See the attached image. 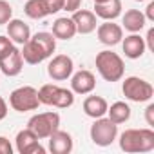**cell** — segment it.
I'll use <instances>...</instances> for the list:
<instances>
[{"label": "cell", "instance_id": "obj_1", "mask_svg": "<svg viewBox=\"0 0 154 154\" xmlns=\"http://www.w3.org/2000/svg\"><path fill=\"white\" fill-rule=\"evenodd\" d=\"M56 49V38L53 36V33H45L40 31L36 35H33L22 47V58L26 63L29 65H36L44 60H47L49 56H53Z\"/></svg>", "mask_w": 154, "mask_h": 154}, {"label": "cell", "instance_id": "obj_2", "mask_svg": "<svg viewBox=\"0 0 154 154\" xmlns=\"http://www.w3.org/2000/svg\"><path fill=\"white\" fill-rule=\"evenodd\" d=\"M120 149L123 152H149L154 149V131L147 129H127L120 136Z\"/></svg>", "mask_w": 154, "mask_h": 154}, {"label": "cell", "instance_id": "obj_3", "mask_svg": "<svg viewBox=\"0 0 154 154\" xmlns=\"http://www.w3.org/2000/svg\"><path fill=\"white\" fill-rule=\"evenodd\" d=\"M96 69L100 72V76L105 82H118L123 78V72H125V63L122 60L120 54L112 53V51H100L96 54Z\"/></svg>", "mask_w": 154, "mask_h": 154}, {"label": "cell", "instance_id": "obj_4", "mask_svg": "<svg viewBox=\"0 0 154 154\" xmlns=\"http://www.w3.org/2000/svg\"><path fill=\"white\" fill-rule=\"evenodd\" d=\"M122 91H123V96L127 100L136 102V103L149 102L154 96V87L147 80L140 78V76H129V78H125Z\"/></svg>", "mask_w": 154, "mask_h": 154}, {"label": "cell", "instance_id": "obj_5", "mask_svg": "<svg viewBox=\"0 0 154 154\" xmlns=\"http://www.w3.org/2000/svg\"><path fill=\"white\" fill-rule=\"evenodd\" d=\"M9 105L17 112H27V111L38 109V105H40L38 89H35L31 85H22V87L15 89L9 94Z\"/></svg>", "mask_w": 154, "mask_h": 154}, {"label": "cell", "instance_id": "obj_6", "mask_svg": "<svg viewBox=\"0 0 154 154\" xmlns=\"http://www.w3.org/2000/svg\"><path fill=\"white\" fill-rule=\"evenodd\" d=\"M60 127V114L58 112H40V114H35L29 122H27V129H31L38 140H45L49 138L56 129Z\"/></svg>", "mask_w": 154, "mask_h": 154}, {"label": "cell", "instance_id": "obj_7", "mask_svg": "<svg viewBox=\"0 0 154 154\" xmlns=\"http://www.w3.org/2000/svg\"><path fill=\"white\" fill-rule=\"evenodd\" d=\"M91 140L94 145L98 147H109L116 136H118V125L114 122H111L109 118H96L94 123L91 125Z\"/></svg>", "mask_w": 154, "mask_h": 154}, {"label": "cell", "instance_id": "obj_8", "mask_svg": "<svg viewBox=\"0 0 154 154\" xmlns=\"http://www.w3.org/2000/svg\"><path fill=\"white\" fill-rule=\"evenodd\" d=\"M72 69H74V63H72V58L67 56V54H56L51 58L49 65H47V74L54 82H63L67 78H71L72 74Z\"/></svg>", "mask_w": 154, "mask_h": 154}, {"label": "cell", "instance_id": "obj_9", "mask_svg": "<svg viewBox=\"0 0 154 154\" xmlns=\"http://www.w3.org/2000/svg\"><path fill=\"white\" fill-rule=\"evenodd\" d=\"M17 150L20 154H44L45 149L40 145L38 136L31 129H24L17 134Z\"/></svg>", "mask_w": 154, "mask_h": 154}, {"label": "cell", "instance_id": "obj_10", "mask_svg": "<svg viewBox=\"0 0 154 154\" xmlns=\"http://www.w3.org/2000/svg\"><path fill=\"white\" fill-rule=\"evenodd\" d=\"M96 35H98V40L103 44V45H116L122 42L123 38V27L114 24V20H105L103 24H100L96 29Z\"/></svg>", "mask_w": 154, "mask_h": 154}, {"label": "cell", "instance_id": "obj_11", "mask_svg": "<svg viewBox=\"0 0 154 154\" xmlns=\"http://www.w3.org/2000/svg\"><path fill=\"white\" fill-rule=\"evenodd\" d=\"M72 78H71V91L76 93V94H89L94 91L96 87V78H94V74L91 71H78V72H74L71 74Z\"/></svg>", "mask_w": 154, "mask_h": 154}, {"label": "cell", "instance_id": "obj_12", "mask_svg": "<svg viewBox=\"0 0 154 154\" xmlns=\"http://www.w3.org/2000/svg\"><path fill=\"white\" fill-rule=\"evenodd\" d=\"M71 18L74 22L76 33H80V35H89L98 27L96 15L93 11H89V9H76Z\"/></svg>", "mask_w": 154, "mask_h": 154}, {"label": "cell", "instance_id": "obj_13", "mask_svg": "<svg viewBox=\"0 0 154 154\" xmlns=\"http://www.w3.org/2000/svg\"><path fill=\"white\" fill-rule=\"evenodd\" d=\"M24 69V58L20 49L13 47L4 58H0V71H2L6 76H17L20 74Z\"/></svg>", "mask_w": 154, "mask_h": 154}, {"label": "cell", "instance_id": "obj_14", "mask_svg": "<svg viewBox=\"0 0 154 154\" xmlns=\"http://www.w3.org/2000/svg\"><path fill=\"white\" fill-rule=\"evenodd\" d=\"M122 47H123L125 56L131 58V60H138V58H141L143 53H145V49H147V45H145V38H141V36L136 35V33H131L129 36L122 38Z\"/></svg>", "mask_w": 154, "mask_h": 154}, {"label": "cell", "instance_id": "obj_15", "mask_svg": "<svg viewBox=\"0 0 154 154\" xmlns=\"http://www.w3.org/2000/svg\"><path fill=\"white\" fill-rule=\"evenodd\" d=\"M47 140H49V150L53 154H69L72 150V138L65 131L56 129Z\"/></svg>", "mask_w": 154, "mask_h": 154}, {"label": "cell", "instance_id": "obj_16", "mask_svg": "<svg viewBox=\"0 0 154 154\" xmlns=\"http://www.w3.org/2000/svg\"><path fill=\"white\" fill-rule=\"evenodd\" d=\"M8 36L11 38L13 44L24 45V44L31 38V29H29V26L24 24L22 20L11 18V20L8 22Z\"/></svg>", "mask_w": 154, "mask_h": 154}, {"label": "cell", "instance_id": "obj_17", "mask_svg": "<svg viewBox=\"0 0 154 154\" xmlns=\"http://www.w3.org/2000/svg\"><path fill=\"white\" fill-rule=\"evenodd\" d=\"M93 13L102 20H114L122 15V0H105L102 4H94Z\"/></svg>", "mask_w": 154, "mask_h": 154}, {"label": "cell", "instance_id": "obj_18", "mask_svg": "<svg viewBox=\"0 0 154 154\" xmlns=\"http://www.w3.org/2000/svg\"><path fill=\"white\" fill-rule=\"evenodd\" d=\"M107 100L102 96H87L84 100V112L89 118H102L107 114Z\"/></svg>", "mask_w": 154, "mask_h": 154}, {"label": "cell", "instance_id": "obj_19", "mask_svg": "<svg viewBox=\"0 0 154 154\" xmlns=\"http://www.w3.org/2000/svg\"><path fill=\"white\" fill-rule=\"evenodd\" d=\"M145 22H147V18H145V15L140 9H129V11H125V15L122 18V24H123V27L129 33L141 31L145 27Z\"/></svg>", "mask_w": 154, "mask_h": 154}, {"label": "cell", "instance_id": "obj_20", "mask_svg": "<svg viewBox=\"0 0 154 154\" xmlns=\"http://www.w3.org/2000/svg\"><path fill=\"white\" fill-rule=\"evenodd\" d=\"M74 35H76V27H74L72 18L62 17V18H56V20H54V24H53V36H54V38L71 40Z\"/></svg>", "mask_w": 154, "mask_h": 154}, {"label": "cell", "instance_id": "obj_21", "mask_svg": "<svg viewBox=\"0 0 154 154\" xmlns=\"http://www.w3.org/2000/svg\"><path fill=\"white\" fill-rule=\"evenodd\" d=\"M24 13L33 20H40V18L49 17L51 9H49L45 0H27L26 6H24Z\"/></svg>", "mask_w": 154, "mask_h": 154}, {"label": "cell", "instance_id": "obj_22", "mask_svg": "<svg viewBox=\"0 0 154 154\" xmlns=\"http://www.w3.org/2000/svg\"><path fill=\"white\" fill-rule=\"evenodd\" d=\"M107 118L114 122L116 125L125 123L131 118V107L125 102H114L111 107H107Z\"/></svg>", "mask_w": 154, "mask_h": 154}, {"label": "cell", "instance_id": "obj_23", "mask_svg": "<svg viewBox=\"0 0 154 154\" xmlns=\"http://www.w3.org/2000/svg\"><path fill=\"white\" fill-rule=\"evenodd\" d=\"M72 103H74V93L69 91V89H63V87L54 85L53 98H51V105L53 107H58V109H67Z\"/></svg>", "mask_w": 154, "mask_h": 154}, {"label": "cell", "instance_id": "obj_24", "mask_svg": "<svg viewBox=\"0 0 154 154\" xmlns=\"http://www.w3.org/2000/svg\"><path fill=\"white\" fill-rule=\"evenodd\" d=\"M13 18V8L8 0H0V26L8 24Z\"/></svg>", "mask_w": 154, "mask_h": 154}, {"label": "cell", "instance_id": "obj_25", "mask_svg": "<svg viewBox=\"0 0 154 154\" xmlns=\"http://www.w3.org/2000/svg\"><path fill=\"white\" fill-rule=\"evenodd\" d=\"M13 47H15V44L11 42L9 36H2V35H0V58H4Z\"/></svg>", "mask_w": 154, "mask_h": 154}, {"label": "cell", "instance_id": "obj_26", "mask_svg": "<svg viewBox=\"0 0 154 154\" xmlns=\"http://www.w3.org/2000/svg\"><path fill=\"white\" fill-rule=\"evenodd\" d=\"M80 6H82V0H63L62 9L67 13H74L76 9H80Z\"/></svg>", "mask_w": 154, "mask_h": 154}, {"label": "cell", "instance_id": "obj_27", "mask_svg": "<svg viewBox=\"0 0 154 154\" xmlns=\"http://www.w3.org/2000/svg\"><path fill=\"white\" fill-rule=\"evenodd\" d=\"M0 154H13V147L8 138L0 136Z\"/></svg>", "mask_w": 154, "mask_h": 154}, {"label": "cell", "instance_id": "obj_28", "mask_svg": "<svg viewBox=\"0 0 154 154\" xmlns=\"http://www.w3.org/2000/svg\"><path fill=\"white\" fill-rule=\"evenodd\" d=\"M45 2H47V6H49V9H51V15H53V13H58V11H62L63 0H45Z\"/></svg>", "mask_w": 154, "mask_h": 154}, {"label": "cell", "instance_id": "obj_29", "mask_svg": "<svg viewBox=\"0 0 154 154\" xmlns=\"http://www.w3.org/2000/svg\"><path fill=\"white\" fill-rule=\"evenodd\" d=\"M145 120H147V125L149 127H154V103H150L145 109Z\"/></svg>", "mask_w": 154, "mask_h": 154}, {"label": "cell", "instance_id": "obj_30", "mask_svg": "<svg viewBox=\"0 0 154 154\" xmlns=\"http://www.w3.org/2000/svg\"><path fill=\"white\" fill-rule=\"evenodd\" d=\"M6 116H8V103H6V100L2 96H0V122H2Z\"/></svg>", "mask_w": 154, "mask_h": 154}, {"label": "cell", "instance_id": "obj_31", "mask_svg": "<svg viewBox=\"0 0 154 154\" xmlns=\"http://www.w3.org/2000/svg\"><path fill=\"white\" fill-rule=\"evenodd\" d=\"M143 15H145V18H147V20L154 22V2H149V6H147V11H145Z\"/></svg>", "mask_w": 154, "mask_h": 154}, {"label": "cell", "instance_id": "obj_32", "mask_svg": "<svg viewBox=\"0 0 154 154\" xmlns=\"http://www.w3.org/2000/svg\"><path fill=\"white\" fill-rule=\"evenodd\" d=\"M145 45L150 49V51H154V29H149V33H147V42H145Z\"/></svg>", "mask_w": 154, "mask_h": 154}, {"label": "cell", "instance_id": "obj_33", "mask_svg": "<svg viewBox=\"0 0 154 154\" xmlns=\"http://www.w3.org/2000/svg\"><path fill=\"white\" fill-rule=\"evenodd\" d=\"M94 4H102V2H105V0H93Z\"/></svg>", "mask_w": 154, "mask_h": 154}, {"label": "cell", "instance_id": "obj_34", "mask_svg": "<svg viewBox=\"0 0 154 154\" xmlns=\"http://www.w3.org/2000/svg\"><path fill=\"white\" fill-rule=\"evenodd\" d=\"M136 2H145V0H136Z\"/></svg>", "mask_w": 154, "mask_h": 154}]
</instances>
